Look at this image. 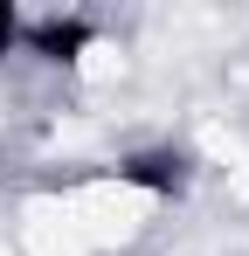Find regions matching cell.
Wrapping results in <instances>:
<instances>
[{
    "label": "cell",
    "instance_id": "2",
    "mask_svg": "<svg viewBox=\"0 0 249 256\" xmlns=\"http://www.w3.org/2000/svg\"><path fill=\"white\" fill-rule=\"evenodd\" d=\"M14 256H90L83 228L70 222V208H62V194H28V201H21Z\"/></svg>",
    "mask_w": 249,
    "mask_h": 256
},
{
    "label": "cell",
    "instance_id": "1",
    "mask_svg": "<svg viewBox=\"0 0 249 256\" xmlns=\"http://www.w3.org/2000/svg\"><path fill=\"white\" fill-rule=\"evenodd\" d=\"M62 208H70V222L83 228L90 256H104V250H132V242L146 236L160 194H152L146 180H132V173H97V180H83V187L62 194Z\"/></svg>",
    "mask_w": 249,
    "mask_h": 256
},
{
    "label": "cell",
    "instance_id": "3",
    "mask_svg": "<svg viewBox=\"0 0 249 256\" xmlns=\"http://www.w3.org/2000/svg\"><path fill=\"white\" fill-rule=\"evenodd\" d=\"M7 42H14V14H0V48H7Z\"/></svg>",
    "mask_w": 249,
    "mask_h": 256
}]
</instances>
